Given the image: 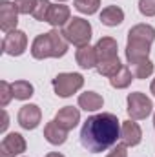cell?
<instances>
[{
	"label": "cell",
	"mask_w": 155,
	"mask_h": 157,
	"mask_svg": "<svg viewBox=\"0 0 155 157\" xmlns=\"http://www.w3.org/2000/svg\"><path fill=\"white\" fill-rule=\"evenodd\" d=\"M120 139V121L117 115L102 112L84 121L80 130V144L91 154H102L113 148Z\"/></svg>",
	"instance_id": "cell-1"
},
{
	"label": "cell",
	"mask_w": 155,
	"mask_h": 157,
	"mask_svg": "<svg viewBox=\"0 0 155 157\" xmlns=\"http://www.w3.org/2000/svg\"><path fill=\"white\" fill-rule=\"evenodd\" d=\"M155 40V28L150 24H137L128 31L126 42V60L128 64H137L150 59L152 44Z\"/></svg>",
	"instance_id": "cell-2"
},
{
	"label": "cell",
	"mask_w": 155,
	"mask_h": 157,
	"mask_svg": "<svg viewBox=\"0 0 155 157\" xmlns=\"http://www.w3.org/2000/svg\"><path fill=\"white\" fill-rule=\"evenodd\" d=\"M70 42L64 39L62 31H59L57 28H53L47 33H40L35 37L31 44V55L37 60L44 59H60L68 53Z\"/></svg>",
	"instance_id": "cell-3"
},
{
	"label": "cell",
	"mask_w": 155,
	"mask_h": 157,
	"mask_svg": "<svg viewBox=\"0 0 155 157\" xmlns=\"http://www.w3.org/2000/svg\"><path fill=\"white\" fill-rule=\"evenodd\" d=\"M97 51V71L102 77H113L122 68L119 60V44L113 37H100L95 44Z\"/></svg>",
	"instance_id": "cell-4"
},
{
	"label": "cell",
	"mask_w": 155,
	"mask_h": 157,
	"mask_svg": "<svg viewBox=\"0 0 155 157\" xmlns=\"http://www.w3.org/2000/svg\"><path fill=\"white\" fill-rule=\"evenodd\" d=\"M60 31H62L64 39L68 40L70 44L77 46V48L89 44L91 33H93L89 20H86V18H82V17H73Z\"/></svg>",
	"instance_id": "cell-5"
},
{
	"label": "cell",
	"mask_w": 155,
	"mask_h": 157,
	"mask_svg": "<svg viewBox=\"0 0 155 157\" xmlns=\"http://www.w3.org/2000/svg\"><path fill=\"white\" fill-rule=\"evenodd\" d=\"M126 104H128V108H126L128 117L131 119V121H142V119L148 117L152 113V110H153L152 99L146 93H142V91L130 93L128 99H126Z\"/></svg>",
	"instance_id": "cell-6"
},
{
	"label": "cell",
	"mask_w": 155,
	"mask_h": 157,
	"mask_svg": "<svg viewBox=\"0 0 155 157\" xmlns=\"http://www.w3.org/2000/svg\"><path fill=\"white\" fill-rule=\"evenodd\" d=\"M51 84H53L55 93L59 97L66 99V97H71L73 93H77L84 86V77L80 73H59L51 80Z\"/></svg>",
	"instance_id": "cell-7"
},
{
	"label": "cell",
	"mask_w": 155,
	"mask_h": 157,
	"mask_svg": "<svg viewBox=\"0 0 155 157\" xmlns=\"http://www.w3.org/2000/svg\"><path fill=\"white\" fill-rule=\"evenodd\" d=\"M28 49V35L20 29H15L11 33H6L2 40V51L11 57H20Z\"/></svg>",
	"instance_id": "cell-8"
},
{
	"label": "cell",
	"mask_w": 155,
	"mask_h": 157,
	"mask_svg": "<svg viewBox=\"0 0 155 157\" xmlns=\"http://www.w3.org/2000/svg\"><path fill=\"white\" fill-rule=\"evenodd\" d=\"M26 148H28L26 139L20 133L11 132L0 143V157H17V155H20V154H24Z\"/></svg>",
	"instance_id": "cell-9"
},
{
	"label": "cell",
	"mask_w": 155,
	"mask_h": 157,
	"mask_svg": "<svg viewBox=\"0 0 155 157\" xmlns=\"http://www.w3.org/2000/svg\"><path fill=\"white\" fill-rule=\"evenodd\" d=\"M18 9L15 2L9 0H0V29L4 33H11L17 29L18 24Z\"/></svg>",
	"instance_id": "cell-10"
},
{
	"label": "cell",
	"mask_w": 155,
	"mask_h": 157,
	"mask_svg": "<svg viewBox=\"0 0 155 157\" xmlns=\"http://www.w3.org/2000/svg\"><path fill=\"white\" fill-rule=\"evenodd\" d=\"M17 121L24 130H35L42 121V112L37 104H24L18 110Z\"/></svg>",
	"instance_id": "cell-11"
},
{
	"label": "cell",
	"mask_w": 155,
	"mask_h": 157,
	"mask_svg": "<svg viewBox=\"0 0 155 157\" xmlns=\"http://www.w3.org/2000/svg\"><path fill=\"white\" fill-rule=\"evenodd\" d=\"M120 139H122V143L128 148L130 146H137L142 141V130H141V126L135 121H131V119L122 121L120 122Z\"/></svg>",
	"instance_id": "cell-12"
},
{
	"label": "cell",
	"mask_w": 155,
	"mask_h": 157,
	"mask_svg": "<svg viewBox=\"0 0 155 157\" xmlns=\"http://www.w3.org/2000/svg\"><path fill=\"white\" fill-rule=\"evenodd\" d=\"M78 121H80V112H78V108H73V106H64L55 115V122L60 128H64L66 132L73 130L78 124Z\"/></svg>",
	"instance_id": "cell-13"
},
{
	"label": "cell",
	"mask_w": 155,
	"mask_h": 157,
	"mask_svg": "<svg viewBox=\"0 0 155 157\" xmlns=\"http://www.w3.org/2000/svg\"><path fill=\"white\" fill-rule=\"evenodd\" d=\"M75 60L82 70H93L97 68V51H95V46H80L75 51Z\"/></svg>",
	"instance_id": "cell-14"
},
{
	"label": "cell",
	"mask_w": 155,
	"mask_h": 157,
	"mask_svg": "<svg viewBox=\"0 0 155 157\" xmlns=\"http://www.w3.org/2000/svg\"><path fill=\"white\" fill-rule=\"evenodd\" d=\"M71 20V11H70V7L68 6H64V4H53L51 6V13H49V20H47V24H51L53 28H64L68 22Z\"/></svg>",
	"instance_id": "cell-15"
},
{
	"label": "cell",
	"mask_w": 155,
	"mask_h": 157,
	"mask_svg": "<svg viewBox=\"0 0 155 157\" xmlns=\"http://www.w3.org/2000/svg\"><path fill=\"white\" fill-rule=\"evenodd\" d=\"M44 137H46V141H47L49 144L60 146V144H64V143L68 141V132H66L64 128H60V126L55 122V119H53V121H49V122L44 126Z\"/></svg>",
	"instance_id": "cell-16"
},
{
	"label": "cell",
	"mask_w": 155,
	"mask_h": 157,
	"mask_svg": "<svg viewBox=\"0 0 155 157\" xmlns=\"http://www.w3.org/2000/svg\"><path fill=\"white\" fill-rule=\"evenodd\" d=\"M102 106H104V99L97 91H84L78 95V108H82L84 112H97Z\"/></svg>",
	"instance_id": "cell-17"
},
{
	"label": "cell",
	"mask_w": 155,
	"mask_h": 157,
	"mask_svg": "<svg viewBox=\"0 0 155 157\" xmlns=\"http://www.w3.org/2000/svg\"><path fill=\"white\" fill-rule=\"evenodd\" d=\"M100 22L108 28H117L124 22V11L119 6H106L100 11Z\"/></svg>",
	"instance_id": "cell-18"
},
{
	"label": "cell",
	"mask_w": 155,
	"mask_h": 157,
	"mask_svg": "<svg viewBox=\"0 0 155 157\" xmlns=\"http://www.w3.org/2000/svg\"><path fill=\"white\" fill-rule=\"evenodd\" d=\"M133 73H131V70L128 68V66H124L122 64V68L117 71L113 77H110V84H112V88H115V90H124V88H128L130 84H131V80H133Z\"/></svg>",
	"instance_id": "cell-19"
},
{
	"label": "cell",
	"mask_w": 155,
	"mask_h": 157,
	"mask_svg": "<svg viewBox=\"0 0 155 157\" xmlns=\"http://www.w3.org/2000/svg\"><path fill=\"white\" fill-rule=\"evenodd\" d=\"M11 86H13V97L17 99V101H28V99H31L33 97V91H35V88H33V84L31 82H28V80H15V82H11Z\"/></svg>",
	"instance_id": "cell-20"
},
{
	"label": "cell",
	"mask_w": 155,
	"mask_h": 157,
	"mask_svg": "<svg viewBox=\"0 0 155 157\" xmlns=\"http://www.w3.org/2000/svg\"><path fill=\"white\" fill-rule=\"evenodd\" d=\"M153 68H155L153 62L150 59H146V60H141L137 64H131V73H133L135 78H148V77H152Z\"/></svg>",
	"instance_id": "cell-21"
},
{
	"label": "cell",
	"mask_w": 155,
	"mask_h": 157,
	"mask_svg": "<svg viewBox=\"0 0 155 157\" xmlns=\"http://www.w3.org/2000/svg\"><path fill=\"white\" fill-rule=\"evenodd\" d=\"M51 2L49 0H39L37 2V7L33 11V18L39 20V22H47L49 20V13H51Z\"/></svg>",
	"instance_id": "cell-22"
},
{
	"label": "cell",
	"mask_w": 155,
	"mask_h": 157,
	"mask_svg": "<svg viewBox=\"0 0 155 157\" xmlns=\"http://www.w3.org/2000/svg\"><path fill=\"white\" fill-rule=\"evenodd\" d=\"M75 9L84 15H95L100 7V0H75L73 2Z\"/></svg>",
	"instance_id": "cell-23"
},
{
	"label": "cell",
	"mask_w": 155,
	"mask_h": 157,
	"mask_svg": "<svg viewBox=\"0 0 155 157\" xmlns=\"http://www.w3.org/2000/svg\"><path fill=\"white\" fill-rule=\"evenodd\" d=\"M11 99H15L13 97V86H11V82L0 80V106L6 108L11 102Z\"/></svg>",
	"instance_id": "cell-24"
},
{
	"label": "cell",
	"mask_w": 155,
	"mask_h": 157,
	"mask_svg": "<svg viewBox=\"0 0 155 157\" xmlns=\"http://www.w3.org/2000/svg\"><path fill=\"white\" fill-rule=\"evenodd\" d=\"M37 2L39 0H15V4H17V9H18V13L20 15H33V11H35V7H37Z\"/></svg>",
	"instance_id": "cell-25"
},
{
	"label": "cell",
	"mask_w": 155,
	"mask_h": 157,
	"mask_svg": "<svg viewBox=\"0 0 155 157\" xmlns=\"http://www.w3.org/2000/svg\"><path fill=\"white\" fill-rule=\"evenodd\" d=\"M139 11L144 17H155V0H139Z\"/></svg>",
	"instance_id": "cell-26"
},
{
	"label": "cell",
	"mask_w": 155,
	"mask_h": 157,
	"mask_svg": "<svg viewBox=\"0 0 155 157\" xmlns=\"http://www.w3.org/2000/svg\"><path fill=\"white\" fill-rule=\"evenodd\" d=\"M106 157H128V146L124 143H117L115 146H113V150Z\"/></svg>",
	"instance_id": "cell-27"
},
{
	"label": "cell",
	"mask_w": 155,
	"mask_h": 157,
	"mask_svg": "<svg viewBox=\"0 0 155 157\" xmlns=\"http://www.w3.org/2000/svg\"><path fill=\"white\" fill-rule=\"evenodd\" d=\"M7 126H9V115H7L6 110H2V126H0V132H6Z\"/></svg>",
	"instance_id": "cell-28"
},
{
	"label": "cell",
	"mask_w": 155,
	"mask_h": 157,
	"mask_svg": "<svg viewBox=\"0 0 155 157\" xmlns=\"http://www.w3.org/2000/svg\"><path fill=\"white\" fill-rule=\"evenodd\" d=\"M44 157H64L62 154H59V152H49V154H46Z\"/></svg>",
	"instance_id": "cell-29"
},
{
	"label": "cell",
	"mask_w": 155,
	"mask_h": 157,
	"mask_svg": "<svg viewBox=\"0 0 155 157\" xmlns=\"http://www.w3.org/2000/svg\"><path fill=\"white\" fill-rule=\"evenodd\" d=\"M150 91L153 93V97H155V78L152 80V84H150Z\"/></svg>",
	"instance_id": "cell-30"
},
{
	"label": "cell",
	"mask_w": 155,
	"mask_h": 157,
	"mask_svg": "<svg viewBox=\"0 0 155 157\" xmlns=\"http://www.w3.org/2000/svg\"><path fill=\"white\" fill-rule=\"evenodd\" d=\"M57 2H59V4H62V2H66V0H57Z\"/></svg>",
	"instance_id": "cell-31"
},
{
	"label": "cell",
	"mask_w": 155,
	"mask_h": 157,
	"mask_svg": "<svg viewBox=\"0 0 155 157\" xmlns=\"http://www.w3.org/2000/svg\"><path fill=\"white\" fill-rule=\"evenodd\" d=\"M153 128H155V113H153Z\"/></svg>",
	"instance_id": "cell-32"
}]
</instances>
